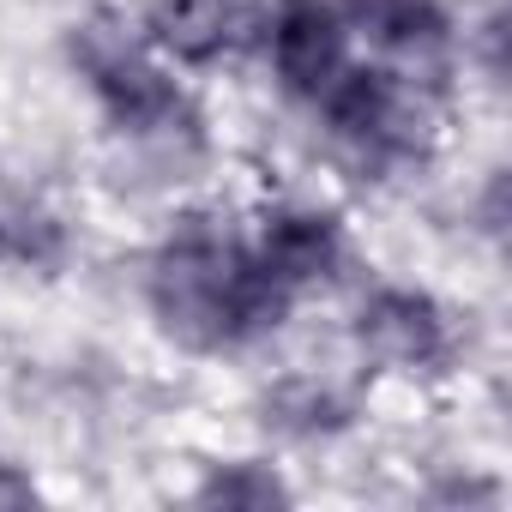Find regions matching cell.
I'll return each instance as SVG.
<instances>
[{"instance_id": "cell-1", "label": "cell", "mask_w": 512, "mask_h": 512, "mask_svg": "<svg viewBox=\"0 0 512 512\" xmlns=\"http://www.w3.org/2000/svg\"><path fill=\"white\" fill-rule=\"evenodd\" d=\"M272 55H278V73L302 91H326L338 73H344V37H338V19L320 13L314 0H296V7L278 19V37H272Z\"/></svg>"}]
</instances>
